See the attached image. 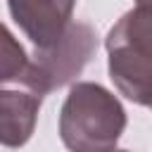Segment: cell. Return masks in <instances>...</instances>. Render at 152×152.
Segmentation results:
<instances>
[{
  "mask_svg": "<svg viewBox=\"0 0 152 152\" xmlns=\"http://www.w3.org/2000/svg\"><path fill=\"white\" fill-rule=\"evenodd\" d=\"M126 128V109L100 83L78 81L59 109V138L69 152H112Z\"/></svg>",
  "mask_w": 152,
  "mask_h": 152,
  "instance_id": "1",
  "label": "cell"
},
{
  "mask_svg": "<svg viewBox=\"0 0 152 152\" xmlns=\"http://www.w3.org/2000/svg\"><path fill=\"white\" fill-rule=\"evenodd\" d=\"M107 69L116 90L135 102L152 104V5H135L107 33Z\"/></svg>",
  "mask_w": 152,
  "mask_h": 152,
  "instance_id": "2",
  "label": "cell"
},
{
  "mask_svg": "<svg viewBox=\"0 0 152 152\" xmlns=\"http://www.w3.org/2000/svg\"><path fill=\"white\" fill-rule=\"evenodd\" d=\"M95 50L97 36L93 26L83 21H71L55 45L33 50V57H28V66L24 74L43 95H48L71 83L93 59Z\"/></svg>",
  "mask_w": 152,
  "mask_h": 152,
  "instance_id": "3",
  "label": "cell"
},
{
  "mask_svg": "<svg viewBox=\"0 0 152 152\" xmlns=\"http://www.w3.org/2000/svg\"><path fill=\"white\" fill-rule=\"evenodd\" d=\"M43 97L26 74L0 83V145L21 147L31 140Z\"/></svg>",
  "mask_w": 152,
  "mask_h": 152,
  "instance_id": "4",
  "label": "cell"
},
{
  "mask_svg": "<svg viewBox=\"0 0 152 152\" xmlns=\"http://www.w3.org/2000/svg\"><path fill=\"white\" fill-rule=\"evenodd\" d=\"M76 0H7L12 19L36 48L55 45L74 21Z\"/></svg>",
  "mask_w": 152,
  "mask_h": 152,
  "instance_id": "5",
  "label": "cell"
},
{
  "mask_svg": "<svg viewBox=\"0 0 152 152\" xmlns=\"http://www.w3.org/2000/svg\"><path fill=\"white\" fill-rule=\"evenodd\" d=\"M28 66V55L24 45L12 36V31L0 21V83L19 78Z\"/></svg>",
  "mask_w": 152,
  "mask_h": 152,
  "instance_id": "6",
  "label": "cell"
},
{
  "mask_svg": "<svg viewBox=\"0 0 152 152\" xmlns=\"http://www.w3.org/2000/svg\"><path fill=\"white\" fill-rule=\"evenodd\" d=\"M135 5H152V0H135Z\"/></svg>",
  "mask_w": 152,
  "mask_h": 152,
  "instance_id": "7",
  "label": "cell"
},
{
  "mask_svg": "<svg viewBox=\"0 0 152 152\" xmlns=\"http://www.w3.org/2000/svg\"><path fill=\"white\" fill-rule=\"evenodd\" d=\"M112 152H128V150H112Z\"/></svg>",
  "mask_w": 152,
  "mask_h": 152,
  "instance_id": "8",
  "label": "cell"
},
{
  "mask_svg": "<svg viewBox=\"0 0 152 152\" xmlns=\"http://www.w3.org/2000/svg\"><path fill=\"white\" fill-rule=\"evenodd\" d=\"M150 107H152V104H150Z\"/></svg>",
  "mask_w": 152,
  "mask_h": 152,
  "instance_id": "9",
  "label": "cell"
}]
</instances>
